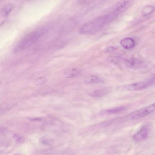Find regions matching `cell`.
<instances>
[{"mask_svg": "<svg viewBox=\"0 0 155 155\" xmlns=\"http://www.w3.org/2000/svg\"><path fill=\"white\" fill-rule=\"evenodd\" d=\"M117 16L116 12L103 15L89 22L83 26L80 31L82 34H91L101 30L108 23L113 21Z\"/></svg>", "mask_w": 155, "mask_h": 155, "instance_id": "cell-1", "label": "cell"}, {"mask_svg": "<svg viewBox=\"0 0 155 155\" xmlns=\"http://www.w3.org/2000/svg\"><path fill=\"white\" fill-rule=\"evenodd\" d=\"M44 31V30H41L26 35L15 46L14 50V52L21 51L36 42L42 35Z\"/></svg>", "mask_w": 155, "mask_h": 155, "instance_id": "cell-2", "label": "cell"}, {"mask_svg": "<svg viewBox=\"0 0 155 155\" xmlns=\"http://www.w3.org/2000/svg\"><path fill=\"white\" fill-rule=\"evenodd\" d=\"M155 110V102L150 105L132 112L125 116L127 120H135L146 116Z\"/></svg>", "mask_w": 155, "mask_h": 155, "instance_id": "cell-3", "label": "cell"}, {"mask_svg": "<svg viewBox=\"0 0 155 155\" xmlns=\"http://www.w3.org/2000/svg\"><path fill=\"white\" fill-rule=\"evenodd\" d=\"M151 80L147 81L125 85L122 88L127 91H138L145 89L153 84Z\"/></svg>", "mask_w": 155, "mask_h": 155, "instance_id": "cell-4", "label": "cell"}, {"mask_svg": "<svg viewBox=\"0 0 155 155\" xmlns=\"http://www.w3.org/2000/svg\"><path fill=\"white\" fill-rule=\"evenodd\" d=\"M150 132L149 128L147 125L143 126L133 136L134 140L139 142L145 140L148 137Z\"/></svg>", "mask_w": 155, "mask_h": 155, "instance_id": "cell-5", "label": "cell"}, {"mask_svg": "<svg viewBox=\"0 0 155 155\" xmlns=\"http://www.w3.org/2000/svg\"><path fill=\"white\" fill-rule=\"evenodd\" d=\"M126 66L129 68L138 69L145 66L143 63L140 60L136 58H132L126 61Z\"/></svg>", "mask_w": 155, "mask_h": 155, "instance_id": "cell-6", "label": "cell"}, {"mask_svg": "<svg viewBox=\"0 0 155 155\" xmlns=\"http://www.w3.org/2000/svg\"><path fill=\"white\" fill-rule=\"evenodd\" d=\"M120 44L124 49L130 50L133 48L134 47L135 43L134 41L132 38L127 37L121 40Z\"/></svg>", "mask_w": 155, "mask_h": 155, "instance_id": "cell-7", "label": "cell"}, {"mask_svg": "<svg viewBox=\"0 0 155 155\" xmlns=\"http://www.w3.org/2000/svg\"><path fill=\"white\" fill-rule=\"evenodd\" d=\"M111 90L110 88H106L97 90L92 92L91 94V95L94 97H101L108 94Z\"/></svg>", "mask_w": 155, "mask_h": 155, "instance_id": "cell-8", "label": "cell"}, {"mask_svg": "<svg viewBox=\"0 0 155 155\" xmlns=\"http://www.w3.org/2000/svg\"><path fill=\"white\" fill-rule=\"evenodd\" d=\"M126 108V106H121L107 110L103 112L104 113L107 114H117L124 111Z\"/></svg>", "mask_w": 155, "mask_h": 155, "instance_id": "cell-9", "label": "cell"}, {"mask_svg": "<svg viewBox=\"0 0 155 155\" xmlns=\"http://www.w3.org/2000/svg\"><path fill=\"white\" fill-rule=\"evenodd\" d=\"M155 10L154 7L151 5H147L144 7L142 10V13L143 16H146L152 14Z\"/></svg>", "mask_w": 155, "mask_h": 155, "instance_id": "cell-10", "label": "cell"}, {"mask_svg": "<svg viewBox=\"0 0 155 155\" xmlns=\"http://www.w3.org/2000/svg\"><path fill=\"white\" fill-rule=\"evenodd\" d=\"M84 81L87 83L91 84L101 83L103 82V80L97 76H90L86 77Z\"/></svg>", "mask_w": 155, "mask_h": 155, "instance_id": "cell-11", "label": "cell"}, {"mask_svg": "<svg viewBox=\"0 0 155 155\" xmlns=\"http://www.w3.org/2000/svg\"><path fill=\"white\" fill-rule=\"evenodd\" d=\"M80 74V72L77 69H72L67 71L65 75L68 78H74L78 77Z\"/></svg>", "mask_w": 155, "mask_h": 155, "instance_id": "cell-12", "label": "cell"}, {"mask_svg": "<svg viewBox=\"0 0 155 155\" xmlns=\"http://www.w3.org/2000/svg\"><path fill=\"white\" fill-rule=\"evenodd\" d=\"M13 8L12 5L9 4L7 5L4 8L3 12L5 16L7 15L11 11Z\"/></svg>", "mask_w": 155, "mask_h": 155, "instance_id": "cell-13", "label": "cell"}, {"mask_svg": "<svg viewBox=\"0 0 155 155\" xmlns=\"http://www.w3.org/2000/svg\"><path fill=\"white\" fill-rule=\"evenodd\" d=\"M117 49V48L116 47L112 46H108L105 48L103 51L105 52H111L114 51Z\"/></svg>", "mask_w": 155, "mask_h": 155, "instance_id": "cell-14", "label": "cell"}, {"mask_svg": "<svg viewBox=\"0 0 155 155\" xmlns=\"http://www.w3.org/2000/svg\"><path fill=\"white\" fill-rule=\"evenodd\" d=\"M45 79L44 78H39L38 80V81H36L37 84H41L43 83L44 81H45Z\"/></svg>", "mask_w": 155, "mask_h": 155, "instance_id": "cell-15", "label": "cell"}]
</instances>
